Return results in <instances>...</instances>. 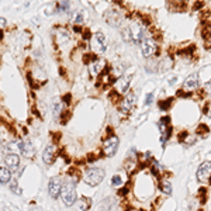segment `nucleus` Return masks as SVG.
<instances>
[{"label": "nucleus", "mask_w": 211, "mask_h": 211, "mask_svg": "<svg viewBox=\"0 0 211 211\" xmlns=\"http://www.w3.org/2000/svg\"><path fill=\"white\" fill-rule=\"evenodd\" d=\"M144 34H145V28H144V25L138 24V23H132V24L127 25V27L122 30L124 40L132 41V42H135V44L142 42V41L145 40Z\"/></svg>", "instance_id": "1"}, {"label": "nucleus", "mask_w": 211, "mask_h": 211, "mask_svg": "<svg viewBox=\"0 0 211 211\" xmlns=\"http://www.w3.org/2000/svg\"><path fill=\"white\" fill-rule=\"evenodd\" d=\"M104 179V170L103 169H99V168H92V169H87V170L83 173V180L86 184L94 187L100 184Z\"/></svg>", "instance_id": "2"}, {"label": "nucleus", "mask_w": 211, "mask_h": 211, "mask_svg": "<svg viewBox=\"0 0 211 211\" xmlns=\"http://www.w3.org/2000/svg\"><path fill=\"white\" fill-rule=\"evenodd\" d=\"M61 198L65 205H73L76 201V189H75V182L71 180L62 186L61 191Z\"/></svg>", "instance_id": "3"}, {"label": "nucleus", "mask_w": 211, "mask_h": 211, "mask_svg": "<svg viewBox=\"0 0 211 211\" xmlns=\"http://www.w3.org/2000/svg\"><path fill=\"white\" fill-rule=\"evenodd\" d=\"M107 48V40L103 33H96L92 37V49L96 54H103Z\"/></svg>", "instance_id": "4"}, {"label": "nucleus", "mask_w": 211, "mask_h": 211, "mask_svg": "<svg viewBox=\"0 0 211 211\" xmlns=\"http://www.w3.org/2000/svg\"><path fill=\"white\" fill-rule=\"evenodd\" d=\"M197 179L200 183H208L211 179V161L203 162L197 169Z\"/></svg>", "instance_id": "5"}, {"label": "nucleus", "mask_w": 211, "mask_h": 211, "mask_svg": "<svg viewBox=\"0 0 211 211\" xmlns=\"http://www.w3.org/2000/svg\"><path fill=\"white\" fill-rule=\"evenodd\" d=\"M117 149H118V138H117L115 135H111L110 138H107L104 141V145H103V152H104V155L113 156V155H115Z\"/></svg>", "instance_id": "6"}, {"label": "nucleus", "mask_w": 211, "mask_h": 211, "mask_svg": "<svg viewBox=\"0 0 211 211\" xmlns=\"http://www.w3.org/2000/svg\"><path fill=\"white\" fill-rule=\"evenodd\" d=\"M48 191L49 196L52 198H57L61 196V191H62V182L59 177H54L49 180V184H48Z\"/></svg>", "instance_id": "7"}, {"label": "nucleus", "mask_w": 211, "mask_h": 211, "mask_svg": "<svg viewBox=\"0 0 211 211\" xmlns=\"http://www.w3.org/2000/svg\"><path fill=\"white\" fill-rule=\"evenodd\" d=\"M57 156H58V149L55 145H48L42 152V159H44V162L47 165H51V163L55 162Z\"/></svg>", "instance_id": "8"}, {"label": "nucleus", "mask_w": 211, "mask_h": 211, "mask_svg": "<svg viewBox=\"0 0 211 211\" xmlns=\"http://www.w3.org/2000/svg\"><path fill=\"white\" fill-rule=\"evenodd\" d=\"M141 51H142V55L144 57H151L154 55L155 51H156V44L151 38H145V40L141 42Z\"/></svg>", "instance_id": "9"}, {"label": "nucleus", "mask_w": 211, "mask_h": 211, "mask_svg": "<svg viewBox=\"0 0 211 211\" xmlns=\"http://www.w3.org/2000/svg\"><path fill=\"white\" fill-rule=\"evenodd\" d=\"M200 82H198V75L197 73H193L187 78L186 80L183 82V89L184 90H194L198 87Z\"/></svg>", "instance_id": "10"}, {"label": "nucleus", "mask_w": 211, "mask_h": 211, "mask_svg": "<svg viewBox=\"0 0 211 211\" xmlns=\"http://www.w3.org/2000/svg\"><path fill=\"white\" fill-rule=\"evenodd\" d=\"M20 151L23 156L25 158H33L35 155V149H34V145L30 142V141H24V142H20Z\"/></svg>", "instance_id": "11"}, {"label": "nucleus", "mask_w": 211, "mask_h": 211, "mask_svg": "<svg viewBox=\"0 0 211 211\" xmlns=\"http://www.w3.org/2000/svg\"><path fill=\"white\" fill-rule=\"evenodd\" d=\"M4 162H6V166H7L8 170H16L18 168V165H20V158L16 154H8L4 159Z\"/></svg>", "instance_id": "12"}, {"label": "nucleus", "mask_w": 211, "mask_h": 211, "mask_svg": "<svg viewBox=\"0 0 211 211\" xmlns=\"http://www.w3.org/2000/svg\"><path fill=\"white\" fill-rule=\"evenodd\" d=\"M135 103H137V94L134 92H128V94L124 99V106H122L124 111H130L131 108L135 106Z\"/></svg>", "instance_id": "13"}, {"label": "nucleus", "mask_w": 211, "mask_h": 211, "mask_svg": "<svg viewBox=\"0 0 211 211\" xmlns=\"http://www.w3.org/2000/svg\"><path fill=\"white\" fill-rule=\"evenodd\" d=\"M115 90H117V93L118 94H121V93H124V92H127L128 90V86H130V82H128V79H125V78H120L118 80L115 82Z\"/></svg>", "instance_id": "14"}, {"label": "nucleus", "mask_w": 211, "mask_h": 211, "mask_svg": "<svg viewBox=\"0 0 211 211\" xmlns=\"http://www.w3.org/2000/svg\"><path fill=\"white\" fill-rule=\"evenodd\" d=\"M10 180H11V172L7 168H0V183L6 184Z\"/></svg>", "instance_id": "15"}, {"label": "nucleus", "mask_w": 211, "mask_h": 211, "mask_svg": "<svg viewBox=\"0 0 211 211\" xmlns=\"http://www.w3.org/2000/svg\"><path fill=\"white\" fill-rule=\"evenodd\" d=\"M76 211H86L90 207V200L86 198V197H82L80 200L76 201Z\"/></svg>", "instance_id": "16"}, {"label": "nucleus", "mask_w": 211, "mask_h": 211, "mask_svg": "<svg viewBox=\"0 0 211 211\" xmlns=\"http://www.w3.org/2000/svg\"><path fill=\"white\" fill-rule=\"evenodd\" d=\"M104 65H106V62L103 61V59H100V61H96L93 65L90 66V71H92V73L93 75H99V73L101 72L103 69H104Z\"/></svg>", "instance_id": "17"}, {"label": "nucleus", "mask_w": 211, "mask_h": 211, "mask_svg": "<svg viewBox=\"0 0 211 211\" xmlns=\"http://www.w3.org/2000/svg\"><path fill=\"white\" fill-rule=\"evenodd\" d=\"M161 190H162L165 194H170V193H172V184L168 182V180L161 182Z\"/></svg>", "instance_id": "18"}, {"label": "nucleus", "mask_w": 211, "mask_h": 211, "mask_svg": "<svg viewBox=\"0 0 211 211\" xmlns=\"http://www.w3.org/2000/svg\"><path fill=\"white\" fill-rule=\"evenodd\" d=\"M111 183H113V186H115V187H120L122 184V179H121V176H118V175H115L113 177V180H111Z\"/></svg>", "instance_id": "19"}, {"label": "nucleus", "mask_w": 211, "mask_h": 211, "mask_svg": "<svg viewBox=\"0 0 211 211\" xmlns=\"http://www.w3.org/2000/svg\"><path fill=\"white\" fill-rule=\"evenodd\" d=\"M10 187H11V190H13L16 194H21V189H18V187H17V182H16V180L10 182Z\"/></svg>", "instance_id": "20"}, {"label": "nucleus", "mask_w": 211, "mask_h": 211, "mask_svg": "<svg viewBox=\"0 0 211 211\" xmlns=\"http://www.w3.org/2000/svg\"><path fill=\"white\" fill-rule=\"evenodd\" d=\"M172 101H173L172 99H168V101H161V103H159V107H161L162 110H166V108H169V107H170L169 104H170Z\"/></svg>", "instance_id": "21"}, {"label": "nucleus", "mask_w": 211, "mask_h": 211, "mask_svg": "<svg viewBox=\"0 0 211 211\" xmlns=\"http://www.w3.org/2000/svg\"><path fill=\"white\" fill-rule=\"evenodd\" d=\"M197 132H198V134H200V132H208V128H207V125L201 124V125L197 128Z\"/></svg>", "instance_id": "22"}, {"label": "nucleus", "mask_w": 211, "mask_h": 211, "mask_svg": "<svg viewBox=\"0 0 211 211\" xmlns=\"http://www.w3.org/2000/svg\"><path fill=\"white\" fill-rule=\"evenodd\" d=\"M152 99H154V94H152V93H149V94L146 96L145 104H151V103H152Z\"/></svg>", "instance_id": "23"}, {"label": "nucleus", "mask_w": 211, "mask_h": 211, "mask_svg": "<svg viewBox=\"0 0 211 211\" xmlns=\"http://www.w3.org/2000/svg\"><path fill=\"white\" fill-rule=\"evenodd\" d=\"M127 193H128V189H127V187H122V189H120V191H118L120 196H125Z\"/></svg>", "instance_id": "24"}, {"label": "nucleus", "mask_w": 211, "mask_h": 211, "mask_svg": "<svg viewBox=\"0 0 211 211\" xmlns=\"http://www.w3.org/2000/svg\"><path fill=\"white\" fill-rule=\"evenodd\" d=\"M6 25V18H3V17H0V28H3Z\"/></svg>", "instance_id": "25"}, {"label": "nucleus", "mask_w": 211, "mask_h": 211, "mask_svg": "<svg viewBox=\"0 0 211 211\" xmlns=\"http://www.w3.org/2000/svg\"><path fill=\"white\" fill-rule=\"evenodd\" d=\"M69 100H71V96H69V94H68L66 97H64V101H66V103H69Z\"/></svg>", "instance_id": "26"}, {"label": "nucleus", "mask_w": 211, "mask_h": 211, "mask_svg": "<svg viewBox=\"0 0 211 211\" xmlns=\"http://www.w3.org/2000/svg\"><path fill=\"white\" fill-rule=\"evenodd\" d=\"M1 38H3V33L0 31V41H1Z\"/></svg>", "instance_id": "27"}, {"label": "nucleus", "mask_w": 211, "mask_h": 211, "mask_svg": "<svg viewBox=\"0 0 211 211\" xmlns=\"http://www.w3.org/2000/svg\"><path fill=\"white\" fill-rule=\"evenodd\" d=\"M208 87H210V89H211V83H210V85H208Z\"/></svg>", "instance_id": "28"}]
</instances>
